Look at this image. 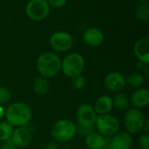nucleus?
<instances>
[{
    "label": "nucleus",
    "mask_w": 149,
    "mask_h": 149,
    "mask_svg": "<svg viewBox=\"0 0 149 149\" xmlns=\"http://www.w3.org/2000/svg\"><path fill=\"white\" fill-rule=\"evenodd\" d=\"M76 116L79 126L93 127L95 123L97 114L91 105L83 104L79 107Z\"/></svg>",
    "instance_id": "1a4fd4ad"
},
{
    "label": "nucleus",
    "mask_w": 149,
    "mask_h": 149,
    "mask_svg": "<svg viewBox=\"0 0 149 149\" xmlns=\"http://www.w3.org/2000/svg\"><path fill=\"white\" fill-rule=\"evenodd\" d=\"M104 149H107V148H104Z\"/></svg>",
    "instance_id": "72a5a7b5"
},
{
    "label": "nucleus",
    "mask_w": 149,
    "mask_h": 149,
    "mask_svg": "<svg viewBox=\"0 0 149 149\" xmlns=\"http://www.w3.org/2000/svg\"><path fill=\"white\" fill-rule=\"evenodd\" d=\"M10 139L14 146L18 148H25L29 146L31 141V134L26 127H20L13 130V134Z\"/></svg>",
    "instance_id": "f8f14e48"
},
{
    "label": "nucleus",
    "mask_w": 149,
    "mask_h": 149,
    "mask_svg": "<svg viewBox=\"0 0 149 149\" xmlns=\"http://www.w3.org/2000/svg\"><path fill=\"white\" fill-rule=\"evenodd\" d=\"M113 100L110 96L103 95L97 99L94 104V111L96 114H106L110 112V110L113 108Z\"/></svg>",
    "instance_id": "f3484780"
},
{
    "label": "nucleus",
    "mask_w": 149,
    "mask_h": 149,
    "mask_svg": "<svg viewBox=\"0 0 149 149\" xmlns=\"http://www.w3.org/2000/svg\"><path fill=\"white\" fill-rule=\"evenodd\" d=\"M106 88L113 93H117L123 90L127 85L126 78L119 72H112L108 73L104 80Z\"/></svg>",
    "instance_id": "9d476101"
},
{
    "label": "nucleus",
    "mask_w": 149,
    "mask_h": 149,
    "mask_svg": "<svg viewBox=\"0 0 149 149\" xmlns=\"http://www.w3.org/2000/svg\"><path fill=\"white\" fill-rule=\"evenodd\" d=\"M126 81L130 86L138 89V88L141 87L144 85L145 77H144V75L142 73H141L139 72H132L126 79Z\"/></svg>",
    "instance_id": "6ab92c4d"
},
{
    "label": "nucleus",
    "mask_w": 149,
    "mask_h": 149,
    "mask_svg": "<svg viewBox=\"0 0 149 149\" xmlns=\"http://www.w3.org/2000/svg\"><path fill=\"white\" fill-rule=\"evenodd\" d=\"M37 69L44 78H52L61 70V60L55 53L45 52L37 60Z\"/></svg>",
    "instance_id": "f03ea898"
},
{
    "label": "nucleus",
    "mask_w": 149,
    "mask_h": 149,
    "mask_svg": "<svg viewBox=\"0 0 149 149\" xmlns=\"http://www.w3.org/2000/svg\"><path fill=\"white\" fill-rule=\"evenodd\" d=\"M5 118L12 127H25L31 119V107L23 102L12 103L5 111Z\"/></svg>",
    "instance_id": "f257e3e1"
},
{
    "label": "nucleus",
    "mask_w": 149,
    "mask_h": 149,
    "mask_svg": "<svg viewBox=\"0 0 149 149\" xmlns=\"http://www.w3.org/2000/svg\"><path fill=\"white\" fill-rule=\"evenodd\" d=\"M32 89L37 95L42 96L48 93V91L50 89V85H49V82L46 79V78L38 77L37 79H35V80L33 81Z\"/></svg>",
    "instance_id": "a211bd4d"
},
{
    "label": "nucleus",
    "mask_w": 149,
    "mask_h": 149,
    "mask_svg": "<svg viewBox=\"0 0 149 149\" xmlns=\"http://www.w3.org/2000/svg\"><path fill=\"white\" fill-rule=\"evenodd\" d=\"M25 12L31 20H44L50 13V5L46 0H30L25 6Z\"/></svg>",
    "instance_id": "0eeeda50"
},
{
    "label": "nucleus",
    "mask_w": 149,
    "mask_h": 149,
    "mask_svg": "<svg viewBox=\"0 0 149 149\" xmlns=\"http://www.w3.org/2000/svg\"><path fill=\"white\" fill-rule=\"evenodd\" d=\"M86 144L90 149H104L107 148V140L98 133H91L86 137Z\"/></svg>",
    "instance_id": "dca6fc26"
},
{
    "label": "nucleus",
    "mask_w": 149,
    "mask_h": 149,
    "mask_svg": "<svg viewBox=\"0 0 149 149\" xmlns=\"http://www.w3.org/2000/svg\"><path fill=\"white\" fill-rule=\"evenodd\" d=\"M130 101L137 109L146 107L149 104V91L146 88H138L132 93Z\"/></svg>",
    "instance_id": "4468645a"
},
{
    "label": "nucleus",
    "mask_w": 149,
    "mask_h": 149,
    "mask_svg": "<svg viewBox=\"0 0 149 149\" xmlns=\"http://www.w3.org/2000/svg\"><path fill=\"white\" fill-rule=\"evenodd\" d=\"M67 0H47V3H49L50 6L58 9V8H62L63 6L65 5Z\"/></svg>",
    "instance_id": "bb28decb"
},
{
    "label": "nucleus",
    "mask_w": 149,
    "mask_h": 149,
    "mask_svg": "<svg viewBox=\"0 0 149 149\" xmlns=\"http://www.w3.org/2000/svg\"><path fill=\"white\" fill-rule=\"evenodd\" d=\"M125 127L128 134H138L145 127L144 114L137 108H130L125 116Z\"/></svg>",
    "instance_id": "423d86ee"
},
{
    "label": "nucleus",
    "mask_w": 149,
    "mask_h": 149,
    "mask_svg": "<svg viewBox=\"0 0 149 149\" xmlns=\"http://www.w3.org/2000/svg\"><path fill=\"white\" fill-rule=\"evenodd\" d=\"M10 98H11V93L10 89L4 86H0V105L9 102Z\"/></svg>",
    "instance_id": "b1692460"
},
{
    "label": "nucleus",
    "mask_w": 149,
    "mask_h": 149,
    "mask_svg": "<svg viewBox=\"0 0 149 149\" xmlns=\"http://www.w3.org/2000/svg\"><path fill=\"white\" fill-rule=\"evenodd\" d=\"M44 149H58V147L56 142H50L44 148Z\"/></svg>",
    "instance_id": "cd10ccee"
},
{
    "label": "nucleus",
    "mask_w": 149,
    "mask_h": 149,
    "mask_svg": "<svg viewBox=\"0 0 149 149\" xmlns=\"http://www.w3.org/2000/svg\"><path fill=\"white\" fill-rule=\"evenodd\" d=\"M71 79H72L71 83H72V87L74 89L81 90V89H83L86 86V79L81 74L80 75H77L75 77H72Z\"/></svg>",
    "instance_id": "5701e85b"
},
{
    "label": "nucleus",
    "mask_w": 149,
    "mask_h": 149,
    "mask_svg": "<svg viewBox=\"0 0 149 149\" xmlns=\"http://www.w3.org/2000/svg\"><path fill=\"white\" fill-rule=\"evenodd\" d=\"M136 16L141 21H147L149 17V4L148 3H140L136 8Z\"/></svg>",
    "instance_id": "4be33fe9"
},
{
    "label": "nucleus",
    "mask_w": 149,
    "mask_h": 149,
    "mask_svg": "<svg viewBox=\"0 0 149 149\" xmlns=\"http://www.w3.org/2000/svg\"><path fill=\"white\" fill-rule=\"evenodd\" d=\"M105 36L103 31L97 27H90L83 33L84 42L91 47H98L104 42Z\"/></svg>",
    "instance_id": "9b49d317"
},
{
    "label": "nucleus",
    "mask_w": 149,
    "mask_h": 149,
    "mask_svg": "<svg viewBox=\"0 0 149 149\" xmlns=\"http://www.w3.org/2000/svg\"><path fill=\"white\" fill-rule=\"evenodd\" d=\"M133 143V139L128 133H116L111 140L112 149H130Z\"/></svg>",
    "instance_id": "2eb2a0df"
},
{
    "label": "nucleus",
    "mask_w": 149,
    "mask_h": 149,
    "mask_svg": "<svg viewBox=\"0 0 149 149\" xmlns=\"http://www.w3.org/2000/svg\"><path fill=\"white\" fill-rule=\"evenodd\" d=\"M138 144L141 149H149V136L148 134H142L138 140Z\"/></svg>",
    "instance_id": "393cba45"
},
{
    "label": "nucleus",
    "mask_w": 149,
    "mask_h": 149,
    "mask_svg": "<svg viewBox=\"0 0 149 149\" xmlns=\"http://www.w3.org/2000/svg\"><path fill=\"white\" fill-rule=\"evenodd\" d=\"M134 52L139 61L148 65L149 63V38H140L134 45Z\"/></svg>",
    "instance_id": "ddd939ff"
},
{
    "label": "nucleus",
    "mask_w": 149,
    "mask_h": 149,
    "mask_svg": "<svg viewBox=\"0 0 149 149\" xmlns=\"http://www.w3.org/2000/svg\"><path fill=\"white\" fill-rule=\"evenodd\" d=\"M13 127L7 121L0 122V141H8L13 134Z\"/></svg>",
    "instance_id": "412c9836"
},
{
    "label": "nucleus",
    "mask_w": 149,
    "mask_h": 149,
    "mask_svg": "<svg viewBox=\"0 0 149 149\" xmlns=\"http://www.w3.org/2000/svg\"><path fill=\"white\" fill-rule=\"evenodd\" d=\"M73 44L72 37L66 31H58L54 32L50 38L51 46L58 52H65L69 51Z\"/></svg>",
    "instance_id": "6e6552de"
},
{
    "label": "nucleus",
    "mask_w": 149,
    "mask_h": 149,
    "mask_svg": "<svg viewBox=\"0 0 149 149\" xmlns=\"http://www.w3.org/2000/svg\"><path fill=\"white\" fill-rule=\"evenodd\" d=\"M3 108L2 107H0V119L3 117Z\"/></svg>",
    "instance_id": "7c9ffc66"
},
{
    "label": "nucleus",
    "mask_w": 149,
    "mask_h": 149,
    "mask_svg": "<svg viewBox=\"0 0 149 149\" xmlns=\"http://www.w3.org/2000/svg\"><path fill=\"white\" fill-rule=\"evenodd\" d=\"M51 134L58 142H67L77 134V127L70 120H59L52 127Z\"/></svg>",
    "instance_id": "7ed1b4c3"
},
{
    "label": "nucleus",
    "mask_w": 149,
    "mask_h": 149,
    "mask_svg": "<svg viewBox=\"0 0 149 149\" xmlns=\"http://www.w3.org/2000/svg\"><path fill=\"white\" fill-rule=\"evenodd\" d=\"M141 3H148V0H139Z\"/></svg>",
    "instance_id": "2f4dec72"
},
{
    "label": "nucleus",
    "mask_w": 149,
    "mask_h": 149,
    "mask_svg": "<svg viewBox=\"0 0 149 149\" xmlns=\"http://www.w3.org/2000/svg\"><path fill=\"white\" fill-rule=\"evenodd\" d=\"M113 100V105L120 110H126L129 107V100L124 93H116Z\"/></svg>",
    "instance_id": "aec40b11"
},
{
    "label": "nucleus",
    "mask_w": 149,
    "mask_h": 149,
    "mask_svg": "<svg viewBox=\"0 0 149 149\" xmlns=\"http://www.w3.org/2000/svg\"><path fill=\"white\" fill-rule=\"evenodd\" d=\"M96 128L103 136H113L118 133L120 128V122L116 117L112 114H100L96 117L95 123Z\"/></svg>",
    "instance_id": "39448f33"
},
{
    "label": "nucleus",
    "mask_w": 149,
    "mask_h": 149,
    "mask_svg": "<svg viewBox=\"0 0 149 149\" xmlns=\"http://www.w3.org/2000/svg\"><path fill=\"white\" fill-rule=\"evenodd\" d=\"M85 68V59L79 53L72 52L61 61V70L69 78L80 75Z\"/></svg>",
    "instance_id": "20e7f679"
},
{
    "label": "nucleus",
    "mask_w": 149,
    "mask_h": 149,
    "mask_svg": "<svg viewBox=\"0 0 149 149\" xmlns=\"http://www.w3.org/2000/svg\"><path fill=\"white\" fill-rule=\"evenodd\" d=\"M0 149H13V148L6 145V146H2V147H0Z\"/></svg>",
    "instance_id": "c756f323"
},
{
    "label": "nucleus",
    "mask_w": 149,
    "mask_h": 149,
    "mask_svg": "<svg viewBox=\"0 0 149 149\" xmlns=\"http://www.w3.org/2000/svg\"><path fill=\"white\" fill-rule=\"evenodd\" d=\"M64 149H70L69 148H64Z\"/></svg>",
    "instance_id": "473e14b6"
},
{
    "label": "nucleus",
    "mask_w": 149,
    "mask_h": 149,
    "mask_svg": "<svg viewBox=\"0 0 149 149\" xmlns=\"http://www.w3.org/2000/svg\"><path fill=\"white\" fill-rule=\"evenodd\" d=\"M146 64H144V63H142V62H141V61H138V63H137V69L138 70H142L143 68H144V65H145Z\"/></svg>",
    "instance_id": "c85d7f7f"
},
{
    "label": "nucleus",
    "mask_w": 149,
    "mask_h": 149,
    "mask_svg": "<svg viewBox=\"0 0 149 149\" xmlns=\"http://www.w3.org/2000/svg\"><path fill=\"white\" fill-rule=\"evenodd\" d=\"M77 127V134H79L81 136L86 137L91 133L93 132V127H81V126H76Z\"/></svg>",
    "instance_id": "a878e982"
}]
</instances>
